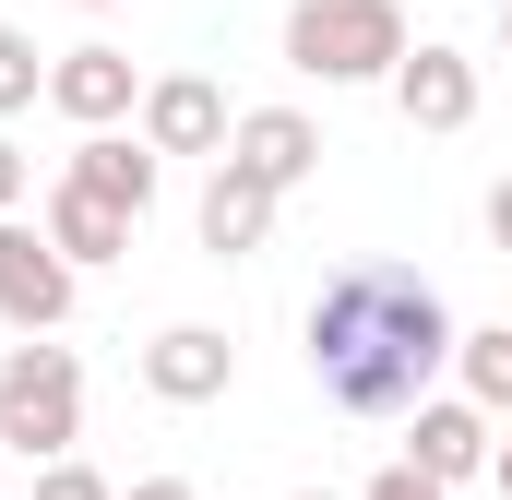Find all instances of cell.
<instances>
[{
  "label": "cell",
  "instance_id": "obj_1",
  "mask_svg": "<svg viewBox=\"0 0 512 500\" xmlns=\"http://www.w3.org/2000/svg\"><path fill=\"white\" fill-rule=\"evenodd\" d=\"M453 346H465V322L441 310V286L417 262H382V250L334 262L322 298L298 310V358L322 381V405H346V417H417L429 381L453 370Z\"/></svg>",
  "mask_w": 512,
  "mask_h": 500
},
{
  "label": "cell",
  "instance_id": "obj_2",
  "mask_svg": "<svg viewBox=\"0 0 512 500\" xmlns=\"http://www.w3.org/2000/svg\"><path fill=\"white\" fill-rule=\"evenodd\" d=\"M405 0H298L286 12V72L298 84H393L405 72Z\"/></svg>",
  "mask_w": 512,
  "mask_h": 500
},
{
  "label": "cell",
  "instance_id": "obj_3",
  "mask_svg": "<svg viewBox=\"0 0 512 500\" xmlns=\"http://www.w3.org/2000/svg\"><path fill=\"white\" fill-rule=\"evenodd\" d=\"M72 441H84V358L36 334V346L0 358V453H24V465H72Z\"/></svg>",
  "mask_w": 512,
  "mask_h": 500
},
{
  "label": "cell",
  "instance_id": "obj_4",
  "mask_svg": "<svg viewBox=\"0 0 512 500\" xmlns=\"http://www.w3.org/2000/svg\"><path fill=\"white\" fill-rule=\"evenodd\" d=\"M72 298H84V274L48 250V227H24V215H12V227H0V322L36 346V334H60V322H72Z\"/></svg>",
  "mask_w": 512,
  "mask_h": 500
},
{
  "label": "cell",
  "instance_id": "obj_5",
  "mask_svg": "<svg viewBox=\"0 0 512 500\" xmlns=\"http://www.w3.org/2000/svg\"><path fill=\"white\" fill-rule=\"evenodd\" d=\"M60 191H84V203H108V215H155V191H167V155L143 143V131H84L72 155H60Z\"/></svg>",
  "mask_w": 512,
  "mask_h": 500
},
{
  "label": "cell",
  "instance_id": "obj_6",
  "mask_svg": "<svg viewBox=\"0 0 512 500\" xmlns=\"http://www.w3.org/2000/svg\"><path fill=\"white\" fill-rule=\"evenodd\" d=\"M131 131H143L155 155H203V167H227V131H239V108L215 96V72H155Z\"/></svg>",
  "mask_w": 512,
  "mask_h": 500
},
{
  "label": "cell",
  "instance_id": "obj_7",
  "mask_svg": "<svg viewBox=\"0 0 512 500\" xmlns=\"http://www.w3.org/2000/svg\"><path fill=\"white\" fill-rule=\"evenodd\" d=\"M48 108H60L72 131H120V120H143V72H131V48H108V36L60 48V60H48Z\"/></svg>",
  "mask_w": 512,
  "mask_h": 500
},
{
  "label": "cell",
  "instance_id": "obj_8",
  "mask_svg": "<svg viewBox=\"0 0 512 500\" xmlns=\"http://www.w3.org/2000/svg\"><path fill=\"white\" fill-rule=\"evenodd\" d=\"M489 453H501V417H477L465 393H429V405L405 417V465H417L429 489H465V477H489Z\"/></svg>",
  "mask_w": 512,
  "mask_h": 500
},
{
  "label": "cell",
  "instance_id": "obj_9",
  "mask_svg": "<svg viewBox=\"0 0 512 500\" xmlns=\"http://www.w3.org/2000/svg\"><path fill=\"white\" fill-rule=\"evenodd\" d=\"M477 60L453 48V36H417L405 48V72H393V108H405V131H477Z\"/></svg>",
  "mask_w": 512,
  "mask_h": 500
},
{
  "label": "cell",
  "instance_id": "obj_10",
  "mask_svg": "<svg viewBox=\"0 0 512 500\" xmlns=\"http://www.w3.org/2000/svg\"><path fill=\"white\" fill-rule=\"evenodd\" d=\"M239 381V346L215 334V322H167V334H143V393L155 405H215Z\"/></svg>",
  "mask_w": 512,
  "mask_h": 500
},
{
  "label": "cell",
  "instance_id": "obj_11",
  "mask_svg": "<svg viewBox=\"0 0 512 500\" xmlns=\"http://www.w3.org/2000/svg\"><path fill=\"white\" fill-rule=\"evenodd\" d=\"M227 167H251L262 191L286 203V191L322 167V131H310V108H239V131H227Z\"/></svg>",
  "mask_w": 512,
  "mask_h": 500
},
{
  "label": "cell",
  "instance_id": "obj_12",
  "mask_svg": "<svg viewBox=\"0 0 512 500\" xmlns=\"http://www.w3.org/2000/svg\"><path fill=\"white\" fill-rule=\"evenodd\" d=\"M191 227H203V250H215V262H251V250L274 239V191H262L251 167H203V203H191Z\"/></svg>",
  "mask_w": 512,
  "mask_h": 500
},
{
  "label": "cell",
  "instance_id": "obj_13",
  "mask_svg": "<svg viewBox=\"0 0 512 500\" xmlns=\"http://www.w3.org/2000/svg\"><path fill=\"white\" fill-rule=\"evenodd\" d=\"M36 227H48V250H60L72 274H96V262H131V215L84 203V191H60V179H48V215H36Z\"/></svg>",
  "mask_w": 512,
  "mask_h": 500
},
{
  "label": "cell",
  "instance_id": "obj_14",
  "mask_svg": "<svg viewBox=\"0 0 512 500\" xmlns=\"http://www.w3.org/2000/svg\"><path fill=\"white\" fill-rule=\"evenodd\" d=\"M453 393H465L477 417H512V322H477V334L453 346Z\"/></svg>",
  "mask_w": 512,
  "mask_h": 500
},
{
  "label": "cell",
  "instance_id": "obj_15",
  "mask_svg": "<svg viewBox=\"0 0 512 500\" xmlns=\"http://www.w3.org/2000/svg\"><path fill=\"white\" fill-rule=\"evenodd\" d=\"M36 96H48V48H36L24 24H0V120H24Z\"/></svg>",
  "mask_w": 512,
  "mask_h": 500
},
{
  "label": "cell",
  "instance_id": "obj_16",
  "mask_svg": "<svg viewBox=\"0 0 512 500\" xmlns=\"http://www.w3.org/2000/svg\"><path fill=\"white\" fill-rule=\"evenodd\" d=\"M36 500H120V489H108V477L72 453V465H36Z\"/></svg>",
  "mask_w": 512,
  "mask_h": 500
},
{
  "label": "cell",
  "instance_id": "obj_17",
  "mask_svg": "<svg viewBox=\"0 0 512 500\" xmlns=\"http://www.w3.org/2000/svg\"><path fill=\"white\" fill-rule=\"evenodd\" d=\"M24 191H36V155H24V143H12V131H0V227H12V215H24Z\"/></svg>",
  "mask_w": 512,
  "mask_h": 500
},
{
  "label": "cell",
  "instance_id": "obj_18",
  "mask_svg": "<svg viewBox=\"0 0 512 500\" xmlns=\"http://www.w3.org/2000/svg\"><path fill=\"white\" fill-rule=\"evenodd\" d=\"M358 500H453V489H429V477H417V465L393 453V465H382V477H370V489H358Z\"/></svg>",
  "mask_w": 512,
  "mask_h": 500
},
{
  "label": "cell",
  "instance_id": "obj_19",
  "mask_svg": "<svg viewBox=\"0 0 512 500\" xmlns=\"http://www.w3.org/2000/svg\"><path fill=\"white\" fill-rule=\"evenodd\" d=\"M489 239H501V262H512V179H489Z\"/></svg>",
  "mask_w": 512,
  "mask_h": 500
},
{
  "label": "cell",
  "instance_id": "obj_20",
  "mask_svg": "<svg viewBox=\"0 0 512 500\" xmlns=\"http://www.w3.org/2000/svg\"><path fill=\"white\" fill-rule=\"evenodd\" d=\"M120 500H203V489H191V477H131Z\"/></svg>",
  "mask_w": 512,
  "mask_h": 500
},
{
  "label": "cell",
  "instance_id": "obj_21",
  "mask_svg": "<svg viewBox=\"0 0 512 500\" xmlns=\"http://www.w3.org/2000/svg\"><path fill=\"white\" fill-rule=\"evenodd\" d=\"M489 477H501V500H512V441H501V453H489Z\"/></svg>",
  "mask_w": 512,
  "mask_h": 500
},
{
  "label": "cell",
  "instance_id": "obj_22",
  "mask_svg": "<svg viewBox=\"0 0 512 500\" xmlns=\"http://www.w3.org/2000/svg\"><path fill=\"white\" fill-rule=\"evenodd\" d=\"M72 12H120V0H72Z\"/></svg>",
  "mask_w": 512,
  "mask_h": 500
},
{
  "label": "cell",
  "instance_id": "obj_23",
  "mask_svg": "<svg viewBox=\"0 0 512 500\" xmlns=\"http://www.w3.org/2000/svg\"><path fill=\"white\" fill-rule=\"evenodd\" d=\"M501 48H512V0H501Z\"/></svg>",
  "mask_w": 512,
  "mask_h": 500
},
{
  "label": "cell",
  "instance_id": "obj_24",
  "mask_svg": "<svg viewBox=\"0 0 512 500\" xmlns=\"http://www.w3.org/2000/svg\"><path fill=\"white\" fill-rule=\"evenodd\" d=\"M286 500H334V489H286Z\"/></svg>",
  "mask_w": 512,
  "mask_h": 500
}]
</instances>
